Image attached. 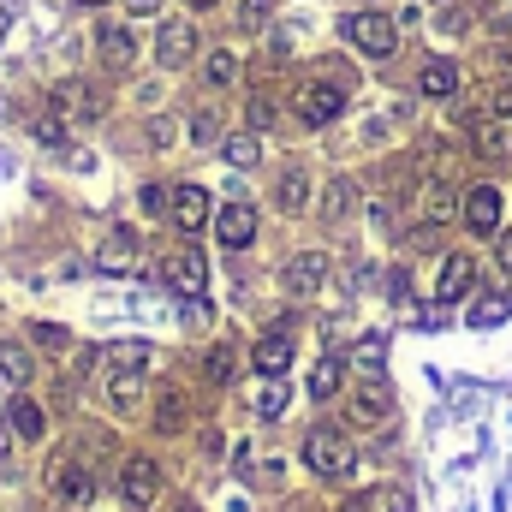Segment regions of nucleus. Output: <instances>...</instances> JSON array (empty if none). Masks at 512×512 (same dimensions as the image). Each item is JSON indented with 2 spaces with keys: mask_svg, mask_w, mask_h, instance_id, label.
I'll return each mask as SVG.
<instances>
[{
  "mask_svg": "<svg viewBox=\"0 0 512 512\" xmlns=\"http://www.w3.org/2000/svg\"><path fill=\"white\" fill-rule=\"evenodd\" d=\"M417 90L435 96V102L459 96V66H453V60H423V66H417Z\"/></svg>",
  "mask_w": 512,
  "mask_h": 512,
  "instance_id": "nucleus-17",
  "label": "nucleus"
},
{
  "mask_svg": "<svg viewBox=\"0 0 512 512\" xmlns=\"http://www.w3.org/2000/svg\"><path fill=\"white\" fill-rule=\"evenodd\" d=\"M233 78H239V54H233V48H209V54H203V84L227 90Z\"/></svg>",
  "mask_w": 512,
  "mask_h": 512,
  "instance_id": "nucleus-27",
  "label": "nucleus"
},
{
  "mask_svg": "<svg viewBox=\"0 0 512 512\" xmlns=\"http://www.w3.org/2000/svg\"><path fill=\"white\" fill-rule=\"evenodd\" d=\"M126 12H131V18H155V12H161V0H126Z\"/></svg>",
  "mask_w": 512,
  "mask_h": 512,
  "instance_id": "nucleus-41",
  "label": "nucleus"
},
{
  "mask_svg": "<svg viewBox=\"0 0 512 512\" xmlns=\"http://www.w3.org/2000/svg\"><path fill=\"white\" fill-rule=\"evenodd\" d=\"M96 60H102L108 72H131V66H137V30L102 24V30H96Z\"/></svg>",
  "mask_w": 512,
  "mask_h": 512,
  "instance_id": "nucleus-12",
  "label": "nucleus"
},
{
  "mask_svg": "<svg viewBox=\"0 0 512 512\" xmlns=\"http://www.w3.org/2000/svg\"><path fill=\"white\" fill-rule=\"evenodd\" d=\"M102 358H108L114 370H149V358H155V352H149L143 340H120V346H108Z\"/></svg>",
  "mask_w": 512,
  "mask_h": 512,
  "instance_id": "nucleus-32",
  "label": "nucleus"
},
{
  "mask_svg": "<svg viewBox=\"0 0 512 512\" xmlns=\"http://www.w3.org/2000/svg\"><path fill=\"white\" fill-rule=\"evenodd\" d=\"M453 215H459V197H453V191H447V185L435 179V185L423 191V221H429V227H447Z\"/></svg>",
  "mask_w": 512,
  "mask_h": 512,
  "instance_id": "nucleus-29",
  "label": "nucleus"
},
{
  "mask_svg": "<svg viewBox=\"0 0 512 512\" xmlns=\"http://www.w3.org/2000/svg\"><path fill=\"white\" fill-rule=\"evenodd\" d=\"M161 280H167L173 292L197 298V292H203V280H209V262H203V251L179 245V251H167V256H161Z\"/></svg>",
  "mask_w": 512,
  "mask_h": 512,
  "instance_id": "nucleus-9",
  "label": "nucleus"
},
{
  "mask_svg": "<svg viewBox=\"0 0 512 512\" xmlns=\"http://www.w3.org/2000/svg\"><path fill=\"white\" fill-rule=\"evenodd\" d=\"M471 286H477V256H471V251L441 256V274H435V304H459Z\"/></svg>",
  "mask_w": 512,
  "mask_h": 512,
  "instance_id": "nucleus-10",
  "label": "nucleus"
},
{
  "mask_svg": "<svg viewBox=\"0 0 512 512\" xmlns=\"http://www.w3.org/2000/svg\"><path fill=\"white\" fill-rule=\"evenodd\" d=\"M304 203H310V173H304V167H286V173L274 179V209H280V215H298Z\"/></svg>",
  "mask_w": 512,
  "mask_h": 512,
  "instance_id": "nucleus-20",
  "label": "nucleus"
},
{
  "mask_svg": "<svg viewBox=\"0 0 512 512\" xmlns=\"http://www.w3.org/2000/svg\"><path fill=\"white\" fill-rule=\"evenodd\" d=\"M340 382H346V358H334V352H328V358L310 370V399H334Z\"/></svg>",
  "mask_w": 512,
  "mask_h": 512,
  "instance_id": "nucleus-26",
  "label": "nucleus"
},
{
  "mask_svg": "<svg viewBox=\"0 0 512 512\" xmlns=\"http://www.w3.org/2000/svg\"><path fill=\"white\" fill-rule=\"evenodd\" d=\"M30 340H36V346H66V328H42V322H36Z\"/></svg>",
  "mask_w": 512,
  "mask_h": 512,
  "instance_id": "nucleus-39",
  "label": "nucleus"
},
{
  "mask_svg": "<svg viewBox=\"0 0 512 512\" xmlns=\"http://www.w3.org/2000/svg\"><path fill=\"white\" fill-rule=\"evenodd\" d=\"M167 197H173L167 185H149V191H143V209H149V215H167Z\"/></svg>",
  "mask_w": 512,
  "mask_h": 512,
  "instance_id": "nucleus-38",
  "label": "nucleus"
},
{
  "mask_svg": "<svg viewBox=\"0 0 512 512\" xmlns=\"http://www.w3.org/2000/svg\"><path fill=\"white\" fill-rule=\"evenodd\" d=\"M6 429H12L18 441H30V447H36V441L48 435V411H42L30 393H12V405H6Z\"/></svg>",
  "mask_w": 512,
  "mask_h": 512,
  "instance_id": "nucleus-16",
  "label": "nucleus"
},
{
  "mask_svg": "<svg viewBox=\"0 0 512 512\" xmlns=\"http://www.w3.org/2000/svg\"><path fill=\"white\" fill-rule=\"evenodd\" d=\"M191 143H197V149H209V143H221V114H209V108H203V114L191 120Z\"/></svg>",
  "mask_w": 512,
  "mask_h": 512,
  "instance_id": "nucleus-33",
  "label": "nucleus"
},
{
  "mask_svg": "<svg viewBox=\"0 0 512 512\" xmlns=\"http://www.w3.org/2000/svg\"><path fill=\"white\" fill-rule=\"evenodd\" d=\"M114 489H120V501H126V507L149 512L155 501H161V465H155V459H143V453H126V459H120Z\"/></svg>",
  "mask_w": 512,
  "mask_h": 512,
  "instance_id": "nucleus-6",
  "label": "nucleus"
},
{
  "mask_svg": "<svg viewBox=\"0 0 512 512\" xmlns=\"http://www.w3.org/2000/svg\"><path fill=\"white\" fill-rule=\"evenodd\" d=\"M84 6H108V0H84Z\"/></svg>",
  "mask_w": 512,
  "mask_h": 512,
  "instance_id": "nucleus-44",
  "label": "nucleus"
},
{
  "mask_svg": "<svg viewBox=\"0 0 512 512\" xmlns=\"http://www.w3.org/2000/svg\"><path fill=\"white\" fill-rule=\"evenodd\" d=\"M155 60H161L167 72L191 66V60H197V24H191V18H167V24L155 30Z\"/></svg>",
  "mask_w": 512,
  "mask_h": 512,
  "instance_id": "nucleus-8",
  "label": "nucleus"
},
{
  "mask_svg": "<svg viewBox=\"0 0 512 512\" xmlns=\"http://www.w3.org/2000/svg\"><path fill=\"white\" fill-rule=\"evenodd\" d=\"M108 399H114V411H120V417H131V411L143 405V370H114Z\"/></svg>",
  "mask_w": 512,
  "mask_h": 512,
  "instance_id": "nucleus-25",
  "label": "nucleus"
},
{
  "mask_svg": "<svg viewBox=\"0 0 512 512\" xmlns=\"http://www.w3.org/2000/svg\"><path fill=\"white\" fill-rule=\"evenodd\" d=\"M489 114H495V120H512V84H507V90H495V102H489Z\"/></svg>",
  "mask_w": 512,
  "mask_h": 512,
  "instance_id": "nucleus-40",
  "label": "nucleus"
},
{
  "mask_svg": "<svg viewBox=\"0 0 512 512\" xmlns=\"http://www.w3.org/2000/svg\"><path fill=\"white\" fill-rule=\"evenodd\" d=\"M185 6H191V12H209V6H221V0H185Z\"/></svg>",
  "mask_w": 512,
  "mask_h": 512,
  "instance_id": "nucleus-43",
  "label": "nucleus"
},
{
  "mask_svg": "<svg viewBox=\"0 0 512 512\" xmlns=\"http://www.w3.org/2000/svg\"><path fill=\"white\" fill-rule=\"evenodd\" d=\"M0 30H6V12H0Z\"/></svg>",
  "mask_w": 512,
  "mask_h": 512,
  "instance_id": "nucleus-46",
  "label": "nucleus"
},
{
  "mask_svg": "<svg viewBox=\"0 0 512 512\" xmlns=\"http://www.w3.org/2000/svg\"><path fill=\"white\" fill-rule=\"evenodd\" d=\"M274 126V102H268V96H256L251 102V131H268Z\"/></svg>",
  "mask_w": 512,
  "mask_h": 512,
  "instance_id": "nucleus-37",
  "label": "nucleus"
},
{
  "mask_svg": "<svg viewBox=\"0 0 512 512\" xmlns=\"http://www.w3.org/2000/svg\"><path fill=\"white\" fill-rule=\"evenodd\" d=\"M382 340H364V346H358V352H352V370H364V376H382Z\"/></svg>",
  "mask_w": 512,
  "mask_h": 512,
  "instance_id": "nucleus-34",
  "label": "nucleus"
},
{
  "mask_svg": "<svg viewBox=\"0 0 512 512\" xmlns=\"http://www.w3.org/2000/svg\"><path fill=\"white\" fill-rule=\"evenodd\" d=\"M471 143H477V155H489V161H507L512 155V120H477L471 126Z\"/></svg>",
  "mask_w": 512,
  "mask_h": 512,
  "instance_id": "nucleus-18",
  "label": "nucleus"
},
{
  "mask_svg": "<svg viewBox=\"0 0 512 512\" xmlns=\"http://www.w3.org/2000/svg\"><path fill=\"white\" fill-rule=\"evenodd\" d=\"M387 417H393V399H387V387L376 382V376L346 399V423H352V429H382Z\"/></svg>",
  "mask_w": 512,
  "mask_h": 512,
  "instance_id": "nucleus-11",
  "label": "nucleus"
},
{
  "mask_svg": "<svg viewBox=\"0 0 512 512\" xmlns=\"http://www.w3.org/2000/svg\"><path fill=\"white\" fill-rule=\"evenodd\" d=\"M215 239L227 245V251H245L256 239V209L251 203H227V209H215Z\"/></svg>",
  "mask_w": 512,
  "mask_h": 512,
  "instance_id": "nucleus-15",
  "label": "nucleus"
},
{
  "mask_svg": "<svg viewBox=\"0 0 512 512\" xmlns=\"http://www.w3.org/2000/svg\"><path fill=\"white\" fill-rule=\"evenodd\" d=\"M203 376H209L215 387H233V376H239V352H233V346H209Z\"/></svg>",
  "mask_w": 512,
  "mask_h": 512,
  "instance_id": "nucleus-31",
  "label": "nucleus"
},
{
  "mask_svg": "<svg viewBox=\"0 0 512 512\" xmlns=\"http://www.w3.org/2000/svg\"><path fill=\"white\" fill-rule=\"evenodd\" d=\"M6 447H12V429H0V465H6Z\"/></svg>",
  "mask_w": 512,
  "mask_h": 512,
  "instance_id": "nucleus-42",
  "label": "nucleus"
},
{
  "mask_svg": "<svg viewBox=\"0 0 512 512\" xmlns=\"http://www.w3.org/2000/svg\"><path fill=\"white\" fill-rule=\"evenodd\" d=\"M304 465H310L316 477H328V483H346V477L358 471V447H352L346 429L316 423V429H304Z\"/></svg>",
  "mask_w": 512,
  "mask_h": 512,
  "instance_id": "nucleus-1",
  "label": "nucleus"
},
{
  "mask_svg": "<svg viewBox=\"0 0 512 512\" xmlns=\"http://www.w3.org/2000/svg\"><path fill=\"white\" fill-rule=\"evenodd\" d=\"M48 108H54L66 126H96V120L108 114V96H102L90 78H60V84L48 90Z\"/></svg>",
  "mask_w": 512,
  "mask_h": 512,
  "instance_id": "nucleus-4",
  "label": "nucleus"
},
{
  "mask_svg": "<svg viewBox=\"0 0 512 512\" xmlns=\"http://www.w3.org/2000/svg\"><path fill=\"white\" fill-rule=\"evenodd\" d=\"M251 364L256 376H286V364H292V340L286 334H262L251 346Z\"/></svg>",
  "mask_w": 512,
  "mask_h": 512,
  "instance_id": "nucleus-19",
  "label": "nucleus"
},
{
  "mask_svg": "<svg viewBox=\"0 0 512 512\" xmlns=\"http://www.w3.org/2000/svg\"><path fill=\"white\" fill-rule=\"evenodd\" d=\"M251 411L262 423H274V417L286 411V376H262V382L251 387Z\"/></svg>",
  "mask_w": 512,
  "mask_h": 512,
  "instance_id": "nucleus-23",
  "label": "nucleus"
},
{
  "mask_svg": "<svg viewBox=\"0 0 512 512\" xmlns=\"http://www.w3.org/2000/svg\"><path fill=\"white\" fill-rule=\"evenodd\" d=\"M322 286H328V256L322 251H298L286 262V292L292 298H316Z\"/></svg>",
  "mask_w": 512,
  "mask_h": 512,
  "instance_id": "nucleus-13",
  "label": "nucleus"
},
{
  "mask_svg": "<svg viewBox=\"0 0 512 512\" xmlns=\"http://www.w3.org/2000/svg\"><path fill=\"white\" fill-rule=\"evenodd\" d=\"M185 423H191L185 393H179V387H161V393H155V429H161V435H185Z\"/></svg>",
  "mask_w": 512,
  "mask_h": 512,
  "instance_id": "nucleus-21",
  "label": "nucleus"
},
{
  "mask_svg": "<svg viewBox=\"0 0 512 512\" xmlns=\"http://www.w3.org/2000/svg\"><path fill=\"white\" fill-rule=\"evenodd\" d=\"M96 268H102V274H131V268H137V239H131V233H114V239L96 251Z\"/></svg>",
  "mask_w": 512,
  "mask_h": 512,
  "instance_id": "nucleus-22",
  "label": "nucleus"
},
{
  "mask_svg": "<svg viewBox=\"0 0 512 512\" xmlns=\"http://www.w3.org/2000/svg\"><path fill=\"white\" fill-rule=\"evenodd\" d=\"M352 209H358V191H352V179H328V185H322V215H328V221H346Z\"/></svg>",
  "mask_w": 512,
  "mask_h": 512,
  "instance_id": "nucleus-28",
  "label": "nucleus"
},
{
  "mask_svg": "<svg viewBox=\"0 0 512 512\" xmlns=\"http://www.w3.org/2000/svg\"><path fill=\"white\" fill-rule=\"evenodd\" d=\"M370 512H411V501H405V489H376Z\"/></svg>",
  "mask_w": 512,
  "mask_h": 512,
  "instance_id": "nucleus-36",
  "label": "nucleus"
},
{
  "mask_svg": "<svg viewBox=\"0 0 512 512\" xmlns=\"http://www.w3.org/2000/svg\"><path fill=\"white\" fill-rule=\"evenodd\" d=\"M30 370H36V364H30V352H24V346H0V382L12 387V393H24Z\"/></svg>",
  "mask_w": 512,
  "mask_h": 512,
  "instance_id": "nucleus-30",
  "label": "nucleus"
},
{
  "mask_svg": "<svg viewBox=\"0 0 512 512\" xmlns=\"http://www.w3.org/2000/svg\"><path fill=\"white\" fill-rule=\"evenodd\" d=\"M346 42L358 48V54H370V60H387L393 48H399V18H387L376 6H358V12H346Z\"/></svg>",
  "mask_w": 512,
  "mask_h": 512,
  "instance_id": "nucleus-2",
  "label": "nucleus"
},
{
  "mask_svg": "<svg viewBox=\"0 0 512 512\" xmlns=\"http://www.w3.org/2000/svg\"><path fill=\"white\" fill-rule=\"evenodd\" d=\"M268 6H274V0H245V6H239V30H245V36H256V30L268 24Z\"/></svg>",
  "mask_w": 512,
  "mask_h": 512,
  "instance_id": "nucleus-35",
  "label": "nucleus"
},
{
  "mask_svg": "<svg viewBox=\"0 0 512 512\" xmlns=\"http://www.w3.org/2000/svg\"><path fill=\"white\" fill-rule=\"evenodd\" d=\"M459 221H465L477 239H495V233L507 227V197H501L495 185H471V191L459 197Z\"/></svg>",
  "mask_w": 512,
  "mask_h": 512,
  "instance_id": "nucleus-7",
  "label": "nucleus"
},
{
  "mask_svg": "<svg viewBox=\"0 0 512 512\" xmlns=\"http://www.w3.org/2000/svg\"><path fill=\"white\" fill-rule=\"evenodd\" d=\"M167 221H173L179 233L209 227V197H203V185H173V197H167Z\"/></svg>",
  "mask_w": 512,
  "mask_h": 512,
  "instance_id": "nucleus-14",
  "label": "nucleus"
},
{
  "mask_svg": "<svg viewBox=\"0 0 512 512\" xmlns=\"http://www.w3.org/2000/svg\"><path fill=\"white\" fill-rule=\"evenodd\" d=\"M179 512H197V507H191V501H185V507H179Z\"/></svg>",
  "mask_w": 512,
  "mask_h": 512,
  "instance_id": "nucleus-45",
  "label": "nucleus"
},
{
  "mask_svg": "<svg viewBox=\"0 0 512 512\" xmlns=\"http://www.w3.org/2000/svg\"><path fill=\"white\" fill-rule=\"evenodd\" d=\"M48 495H54L66 512L90 507V501H96V471H90V459H84V453L54 459V465H48Z\"/></svg>",
  "mask_w": 512,
  "mask_h": 512,
  "instance_id": "nucleus-3",
  "label": "nucleus"
},
{
  "mask_svg": "<svg viewBox=\"0 0 512 512\" xmlns=\"http://www.w3.org/2000/svg\"><path fill=\"white\" fill-rule=\"evenodd\" d=\"M221 155H227V167L251 173L256 161H262V137L256 131H233V137H221Z\"/></svg>",
  "mask_w": 512,
  "mask_h": 512,
  "instance_id": "nucleus-24",
  "label": "nucleus"
},
{
  "mask_svg": "<svg viewBox=\"0 0 512 512\" xmlns=\"http://www.w3.org/2000/svg\"><path fill=\"white\" fill-rule=\"evenodd\" d=\"M292 114L304 120V126H334L340 114H346V84H334V78H304L298 90H292Z\"/></svg>",
  "mask_w": 512,
  "mask_h": 512,
  "instance_id": "nucleus-5",
  "label": "nucleus"
}]
</instances>
